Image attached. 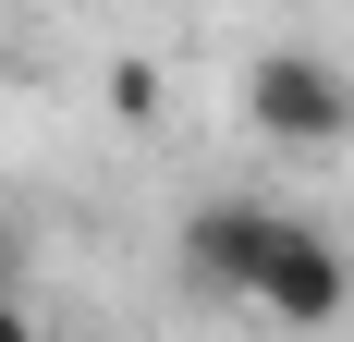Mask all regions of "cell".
<instances>
[{
	"label": "cell",
	"mask_w": 354,
	"mask_h": 342,
	"mask_svg": "<svg viewBox=\"0 0 354 342\" xmlns=\"http://www.w3.org/2000/svg\"><path fill=\"white\" fill-rule=\"evenodd\" d=\"M183 281L196 294H232V306L281 318V330H330V318L354 306V257L330 220H306V208L281 196H208L196 220H183Z\"/></svg>",
	"instance_id": "cell-1"
},
{
	"label": "cell",
	"mask_w": 354,
	"mask_h": 342,
	"mask_svg": "<svg viewBox=\"0 0 354 342\" xmlns=\"http://www.w3.org/2000/svg\"><path fill=\"white\" fill-rule=\"evenodd\" d=\"M245 123L269 147H293V159H330V147H354V73L330 49H257L245 62Z\"/></svg>",
	"instance_id": "cell-2"
},
{
	"label": "cell",
	"mask_w": 354,
	"mask_h": 342,
	"mask_svg": "<svg viewBox=\"0 0 354 342\" xmlns=\"http://www.w3.org/2000/svg\"><path fill=\"white\" fill-rule=\"evenodd\" d=\"M110 110L122 123H159V62H110Z\"/></svg>",
	"instance_id": "cell-3"
},
{
	"label": "cell",
	"mask_w": 354,
	"mask_h": 342,
	"mask_svg": "<svg viewBox=\"0 0 354 342\" xmlns=\"http://www.w3.org/2000/svg\"><path fill=\"white\" fill-rule=\"evenodd\" d=\"M37 281V244H25V220H0V294H25Z\"/></svg>",
	"instance_id": "cell-4"
},
{
	"label": "cell",
	"mask_w": 354,
	"mask_h": 342,
	"mask_svg": "<svg viewBox=\"0 0 354 342\" xmlns=\"http://www.w3.org/2000/svg\"><path fill=\"white\" fill-rule=\"evenodd\" d=\"M0 342H49V330H37V306H25V294H0Z\"/></svg>",
	"instance_id": "cell-5"
}]
</instances>
